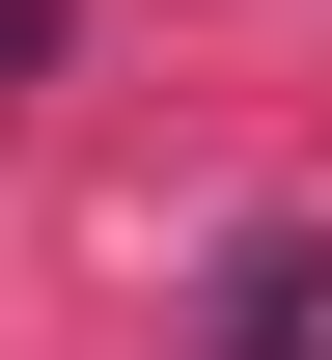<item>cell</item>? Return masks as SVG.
<instances>
[{
	"mask_svg": "<svg viewBox=\"0 0 332 360\" xmlns=\"http://www.w3.org/2000/svg\"><path fill=\"white\" fill-rule=\"evenodd\" d=\"M305 305H332V250H305V222H249V250H222V360H305Z\"/></svg>",
	"mask_w": 332,
	"mask_h": 360,
	"instance_id": "obj_1",
	"label": "cell"
}]
</instances>
